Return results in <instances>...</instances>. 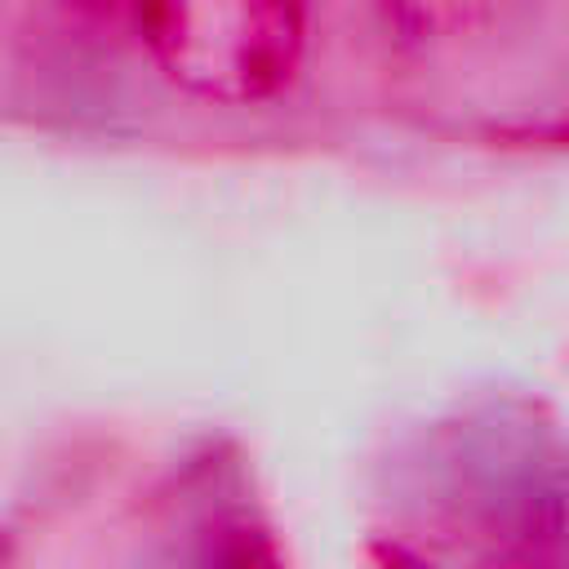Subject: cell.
Segmentation results:
<instances>
[{
  "mask_svg": "<svg viewBox=\"0 0 569 569\" xmlns=\"http://www.w3.org/2000/svg\"><path fill=\"white\" fill-rule=\"evenodd\" d=\"M138 27L178 89L244 107L293 80L307 44V0H138Z\"/></svg>",
  "mask_w": 569,
  "mask_h": 569,
  "instance_id": "1",
  "label": "cell"
},
{
  "mask_svg": "<svg viewBox=\"0 0 569 569\" xmlns=\"http://www.w3.org/2000/svg\"><path fill=\"white\" fill-rule=\"evenodd\" d=\"M387 22H396L409 36H453L489 13L502 9V0H373Z\"/></svg>",
  "mask_w": 569,
  "mask_h": 569,
  "instance_id": "2",
  "label": "cell"
}]
</instances>
